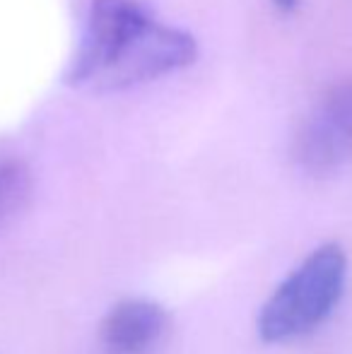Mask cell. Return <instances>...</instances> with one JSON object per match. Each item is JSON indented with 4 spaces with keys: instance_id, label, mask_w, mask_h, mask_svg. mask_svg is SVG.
<instances>
[{
    "instance_id": "cell-4",
    "label": "cell",
    "mask_w": 352,
    "mask_h": 354,
    "mask_svg": "<svg viewBox=\"0 0 352 354\" xmlns=\"http://www.w3.org/2000/svg\"><path fill=\"white\" fill-rule=\"evenodd\" d=\"M196 39L176 27L152 19L121 53L116 63L97 80L99 89H128L150 80L165 77L191 66L196 58Z\"/></svg>"
},
{
    "instance_id": "cell-1",
    "label": "cell",
    "mask_w": 352,
    "mask_h": 354,
    "mask_svg": "<svg viewBox=\"0 0 352 354\" xmlns=\"http://www.w3.org/2000/svg\"><path fill=\"white\" fill-rule=\"evenodd\" d=\"M345 280L348 256L338 243L311 251L261 308L259 335L266 342H290L314 333L340 304Z\"/></svg>"
},
{
    "instance_id": "cell-6",
    "label": "cell",
    "mask_w": 352,
    "mask_h": 354,
    "mask_svg": "<svg viewBox=\"0 0 352 354\" xmlns=\"http://www.w3.org/2000/svg\"><path fill=\"white\" fill-rule=\"evenodd\" d=\"M32 196V174L19 162H0V227L24 210Z\"/></svg>"
},
{
    "instance_id": "cell-2",
    "label": "cell",
    "mask_w": 352,
    "mask_h": 354,
    "mask_svg": "<svg viewBox=\"0 0 352 354\" xmlns=\"http://www.w3.org/2000/svg\"><path fill=\"white\" fill-rule=\"evenodd\" d=\"M292 154L314 178L338 174L352 162V80L333 84L319 99L297 131Z\"/></svg>"
},
{
    "instance_id": "cell-3",
    "label": "cell",
    "mask_w": 352,
    "mask_h": 354,
    "mask_svg": "<svg viewBox=\"0 0 352 354\" xmlns=\"http://www.w3.org/2000/svg\"><path fill=\"white\" fill-rule=\"evenodd\" d=\"M150 22V12L133 0H92L80 46L66 75L68 84H97Z\"/></svg>"
},
{
    "instance_id": "cell-5",
    "label": "cell",
    "mask_w": 352,
    "mask_h": 354,
    "mask_svg": "<svg viewBox=\"0 0 352 354\" xmlns=\"http://www.w3.org/2000/svg\"><path fill=\"white\" fill-rule=\"evenodd\" d=\"M167 313L160 304L147 299H128L109 311L102 337L109 354H145L162 340Z\"/></svg>"
},
{
    "instance_id": "cell-7",
    "label": "cell",
    "mask_w": 352,
    "mask_h": 354,
    "mask_svg": "<svg viewBox=\"0 0 352 354\" xmlns=\"http://www.w3.org/2000/svg\"><path fill=\"white\" fill-rule=\"evenodd\" d=\"M272 5H275L280 12H295L297 8H299V0H272Z\"/></svg>"
}]
</instances>
